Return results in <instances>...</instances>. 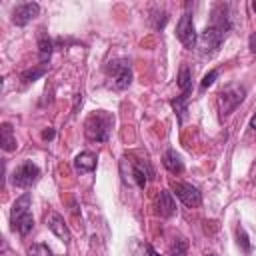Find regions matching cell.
Returning a JSON list of instances; mask_svg holds the SVG:
<instances>
[{
  "label": "cell",
  "instance_id": "1",
  "mask_svg": "<svg viewBox=\"0 0 256 256\" xmlns=\"http://www.w3.org/2000/svg\"><path fill=\"white\" fill-rule=\"evenodd\" d=\"M226 30H228V20H214L210 26H206L198 40H196V46L200 50L202 56H212L218 52L222 40L226 38Z\"/></svg>",
  "mask_w": 256,
  "mask_h": 256
},
{
  "label": "cell",
  "instance_id": "2",
  "mask_svg": "<svg viewBox=\"0 0 256 256\" xmlns=\"http://www.w3.org/2000/svg\"><path fill=\"white\" fill-rule=\"evenodd\" d=\"M10 224L12 230L26 236L32 228H34V218L30 214V194H22L14 204H12V212H10Z\"/></svg>",
  "mask_w": 256,
  "mask_h": 256
},
{
  "label": "cell",
  "instance_id": "3",
  "mask_svg": "<svg viewBox=\"0 0 256 256\" xmlns=\"http://www.w3.org/2000/svg\"><path fill=\"white\" fill-rule=\"evenodd\" d=\"M112 122L114 118L106 112H96L92 116H88V120L84 122V134L88 140L92 142H104L108 140V134H110V128H112Z\"/></svg>",
  "mask_w": 256,
  "mask_h": 256
},
{
  "label": "cell",
  "instance_id": "4",
  "mask_svg": "<svg viewBox=\"0 0 256 256\" xmlns=\"http://www.w3.org/2000/svg\"><path fill=\"white\" fill-rule=\"evenodd\" d=\"M244 96H246V90L242 88V86H236V84H232V86H226V88H222L220 90V94H218V106H220V118H226L242 100H244Z\"/></svg>",
  "mask_w": 256,
  "mask_h": 256
},
{
  "label": "cell",
  "instance_id": "5",
  "mask_svg": "<svg viewBox=\"0 0 256 256\" xmlns=\"http://www.w3.org/2000/svg\"><path fill=\"white\" fill-rule=\"evenodd\" d=\"M106 72L112 78V86L116 90H124L132 82V70H130V62L128 60H112L106 66Z\"/></svg>",
  "mask_w": 256,
  "mask_h": 256
},
{
  "label": "cell",
  "instance_id": "6",
  "mask_svg": "<svg viewBox=\"0 0 256 256\" xmlns=\"http://www.w3.org/2000/svg\"><path fill=\"white\" fill-rule=\"evenodd\" d=\"M38 176H40V168L32 162V160H26V162H22L16 170H14V174H12V182L18 186V188H30L36 180H38Z\"/></svg>",
  "mask_w": 256,
  "mask_h": 256
},
{
  "label": "cell",
  "instance_id": "7",
  "mask_svg": "<svg viewBox=\"0 0 256 256\" xmlns=\"http://www.w3.org/2000/svg\"><path fill=\"white\" fill-rule=\"evenodd\" d=\"M172 194L186 206L194 208V206H200L202 202V194L198 192L196 186L188 184V182H172Z\"/></svg>",
  "mask_w": 256,
  "mask_h": 256
},
{
  "label": "cell",
  "instance_id": "8",
  "mask_svg": "<svg viewBox=\"0 0 256 256\" xmlns=\"http://www.w3.org/2000/svg\"><path fill=\"white\" fill-rule=\"evenodd\" d=\"M176 38L186 46V48H194L196 46V30H194V20H192V14L190 12H184L178 26H176Z\"/></svg>",
  "mask_w": 256,
  "mask_h": 256
},
{
  "label": "cell",
  "instance_id": "9",
  "mask_svg": "<svg viewBox=\"0 0 256 256\" xmlns=\"http://www.w3.org/2000/svg\"><path fill=\"white\" fill-rule=\"evenodd\" d=\"M40 14V6L36 2H26V4H20L14 8L12 12V22L16 26H26L28 22H32L36 16Z\"/></svg>",
  "mask_w": 256,
  "mask_h": 256
},
{
  "label": "cell",
  "instance_id": "10",
  "mask_svg": "<svg viewBox=\"0 0 256 256\" xmlns=\"http://www.w3.org/2000/svg\"><path fill=\"white\" fill-rule=\"evenodd\" d=\"M46 226L64 242V244H68L70 242V230H68V226H66V222H64V218L58 214V212H54V210H50L48 214H46Z\"/></svg>",
  "mask_w": 256,
  "mask_h": 256
},
{
  "label": "cell",
  "instance_id": "11",
  "mask_svg": "<svg viewBox=\"0 0 256 256\" xmlns=\"http://www.w3.org/2000/svg\"><path fill=\"white\" fill-rule=\"evenodd\" d=\"M174 212H176V204H174L172 192L160 190V194H158V214L164 216V218H170Z\"/></svg>",
  "mask_w": 256,
  "mask_h": 256
},
{
  "label": "cell",
  "instance_id": "12",
  "mask_svg": "<svg viewBox=\"0 0 256 256\" xmlns=\"http://www.w3.org/2000/svg\"><path fill=\"white\" fill-rule=\"evenodd\" d=\"M162 164H164V168H166L170 174H180V172H184V162H182V158L176 154V150H166L164 156H162Z\"/></svg>",
  "mask_w": 256,
  "mask_h": 256
},
{
  "label": "cell",
  "instance_id": "13",
  "mask_svg": "<svg viewBox=\"0 0 256 256\" xmlns=\"http://www.w3.org/2000/svg\"><path fill=\"white\" fill-rule=\"evenodd\" d=\"M74 168L78 172H92L96 168V154L94 152H80L74 158Z\"/></svg>",
  "mask_w": 256,
  "mask_h": 256
},
{
  "label": "cell",
  "instance_id": "14",
  "mask_svg": "<svg viewBox=\"0 0 256 256\" xmlns=\"http://www.w3.org/2000/svg\"><path fill=\"white\" fill-rule=\"evenodd\" d=\"M132 176H134L138 188H144L148 184V178L152 176V170L148 168L146 162H134L132 164Z\"/></svg>",
  "mask_w": 256,
  "mask_h": 256
},
{
  "label": "cell",
  "instance_id": "15",
  "mask_svg": "<svg viewBox=\"0 0 256 256\" xmlns=\"http://www.w3.org/2000/svg\"><path fill=\"white\" fill-rule=\"evenodd\" d=\"M0 144L6 152H12L16 150V138H14V132H12V126L8 122H4L0 126Z\"/></svg>",
  "mask_w": 256,
  "mask_h": 256
},
{
  "label": "cell",
  "instance_id": "16",
  "mask_svg": "<svg viewBox=\"0 0 256 256\" xmlns=\"http://www.w3.org/2000/svg\"><path fill=\"white\" fill-rule=\"evenodd\" d=\"M38 52H40V64H46L52 54V40L48 36H42L38 40Z\"/></svg>",
  "mask_w": 256,
  "mask_h": 256
},
{
  "label": "cell",
  "instance_id": "17",
  "mask_svg": "<svg viewBox=\"0 0 256 256\" xmlns=\"http://www.w3.org/2000/svg\"><path fill=\"white\" fill-rule=\"evenodd\" d=\"M188 96L190 94H180V96H176L170 104H172V108H174V112L178 114V120H180V124L184 122V116H186V100H188Z\"/></svg>",
  "mask_w": 256,
  "mask_h": 256
},
{
  "label": "cell",
  "instance_id": "18",
  "mask_svg": "<svg viewBox=\"0 0 256 256\" xmlns=\"http://www.w3.org/2000/svg\"><path fill=\"white\" fill-rule=\"evenodd\" d=\"M178 86L184 94H190L192 92V78H190V70L186 66L180 68V74H178Z\"/></svg>",
  "mask_w": 256,
  "mask_h": 256
},
{
  "label": "cell",
  "instance_id": "19",
  "mask_svg": "<svg viewBox=\"0 0 256 256\" xmlns=\"http://www.w3.org/2000/svg\"><path fill=\"white\" fill-rule=\"evenodd\" d=\"M46 70H48V68H46V64H40V66H38V68H34V70H26V72L22 74V80H24V82H34V80H38L40 76H44V74H46Z\"/></svg>",
  "mask_w": 256,
  "mask_h": 256
},
{
  "label": "cell",
  "instance_id": "20",
  "mask_svg": "<svg viewBox=\"0 0 256 256\" xmlns=\"http://www.w3.org/2000/svg\"><path fill=\"white\" fill-rule=\"evenodd\" d=\"M28 256H52V252L46 244H32L28 248Z\"/></svg>",
  "mask_w": 256,
  "mask_h": 256
},
{
  "label": "cell",
  "instance_id": "21",
  "mask_svg": "<svg viewBox=\"0 0 256 256\" xmlns=\"http://www.w3.org/2000/svg\"><path fill=\"white\" fill-rule=\"evenodd\" d=\"M236 236H238V244L242 246V250H244V252H248V250H250V242H248V236H246V232H244V228H242V226H238V228H236Z\"/></svg>",
  "mask_w": 256,
  "mask_h": 256
},
{
  "label": "cell",
  "instance_id": "22",
  "mask_svg": "<svg viewBox=\"0 0 256 256\" xmlns=\"http://www.w3.org/2000/svg\"><path fill=\"white\" fill-rule=\"evenodd\" d=\"M216 78H218V70H210L208 74H204V78H202V82H200V88H202V90H206V88H208Z\"/></svg>",
  "mask_w": 256,
  "mask_h": 256
},
{
  "label": "cell",
  "instance_id": "23",
  "mask_svg": "<svg viewBox=\"0 0 256 256\" xmlns=\"http://www.w3.org/2000/svg\"><path fill=\"white\" fill-rule=\"evenodd\" d=\"M42 138H44V140H52V138H54V130H52V128L44 130V132H42Z\"/></svg>",
  "mask_w": 256,
  "mask_h": 256
},
{
  "label": "cell",
  "instance_id": "24",
  "mask_svg": "<svg viewBox=\"0 0 256 256\" xmlns=\"http://www.w3.org/2000/svg\"><path fill=\"white\" fill-rule=\"evenodd\" d=\"M250 50H252V52H256V32L250 36Z\"/></svg>",
  "mask_w": 256,
  "mask_h": 256
},
{
  "label": "cell",
  "instance_id": "25",
  "mask_svg": "<svg viewBox=\"0 0 256 256\" xmlns=\"http://www.w3.org/2000/svg\"><path fill=\"white\" fill-rule=\"evenodd\" d=\"M146 250H148V254H150V256H162V254H158V252H156V250H154L150 244H146Z\"/></svg>",
  "mask_w": 256,
  "mask_h": 256
},
{
  "label": "cell",
  "instance_id": "26",
  "mask_svg": "<svg viewBox=\"0 0 256 256\" xmlns=\"http://www.w3.org/2000/svg\"><path fill=\"white\" fill-rule=\"evenodd\" d=\"M250 126H252V128H256V114L252 116V120H250Z\"/></svg>",
  "mask_w": 256,
  "mask_h": 256
},
{
  "label": "cell",
  "instance_id": "27",
  "mask_svg": "<svg viewBox=\"0 0 256 256\" xmlns=\"http://www.w3.org/2000/svg\"><path fill=\"white\" fill-rule=\"evenodd\" d=\"M252 10H254V12H256V2H252Z\"/></svg>",
  "mask_w": 256,
  "mask_h": 256
},
{
  "label": "cell",
  "instance_id": "28",
  "mask_svg": "<svg viewBox=\"0 0 256 256\" xmlns=\"http://www.w3.org/2000/svg\"><path fill=\"white\" fill-rule=\"evenodd\" d=\"M206 256H216V254H206Z\"/></svg>",
  "mask_w": 256,
  "mask_h": 256
}]
</instances>
